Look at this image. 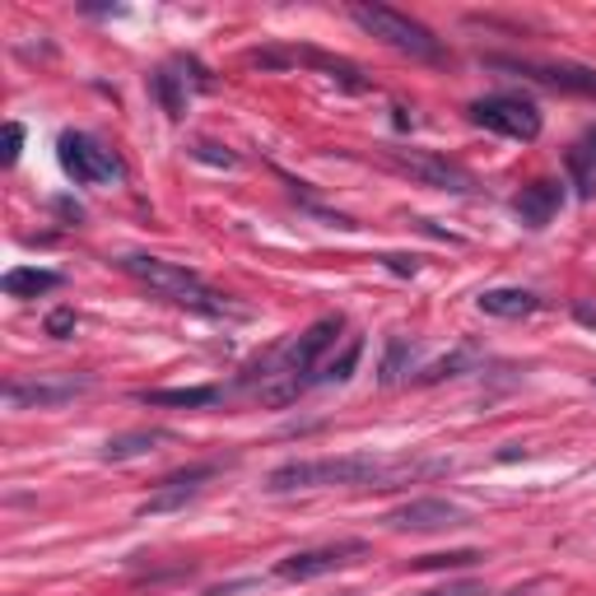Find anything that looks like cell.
<instances>
[{
    "label": "cell",
    "instance_id": "6da1fadb",
    "mask_svg": "<svg viewBox=\"0 0 596 596\" xmlns=\"http://www.w3.org/2000/svg\"><path fill=\"white\" fill-rule=\"evenodd\" d=\"M448 471V461H410L382 452H350V457H303L284 461L266 476V495H294V489H397Z\"/></svg>",
    "mask_w": 596,
    "mask_h": 596
},
{
    "label": "cell",
    "instance_id": "7a4b0ae2",
    "mask_svg": "<svg viewBox=\"0 0 596 596\" xmlns=\"http://www.w3.org/2000/svg\"><path fill=\"white\" fill-rule=\"evenodd\" d=\"M126 275H131L136 284H145V290H154L159 299L187 307V313H201V317H238L243 307H233L224 294H215L211 284H205L192 266H177V262H164V256H145V252H131L117 262Z\"/></svg>",
    "mask_w": 596,
    "mask_h": 596
},
{
    "label": "cell",
    "instance_id": "3957f363",
    "mask_svg": "<svg viewBox=\"0 0 596 596\" xmlns=\"http://www.w3.org/2000/svg\"><path fill=\"white\" fill-rule=\"evenodd\" d=\"M350 19L364 33H373L378 42H387L392 51H401V57H410V61H433V66L448 61V51L433 38V29H424L420 19H410L392 6H350Z\"/></svg>",
    "mask_w": 596,
    "mask_h": 596
},
{
    "label": "cell",
    "instance_id": "277c9868",
    "mask_svg": "<svg viewBox=\"0 0 596 596\" xmlns=\"http://www.w3.org/2000/svg\"><path fill=\"white\" fill-rule=\"evenodd\" d=\"M480 66L517 75V80H531L540 89L555 94H574V98H596V70L578 61H536V57H480Z\"/></svg>",
    "mask_w": 596,
    "mask_h": 596
},
{
    "label": "cell",
    "instance_id": "5b68a950",
    "mask_svg": "<svg viewBox=\"0 0 596 596\" xmlns=\"http://www.w3.org/2000/svg\"><path fill=\"white\" fill-rule=\"evenodd\" d=\"M57 159H61V168H66V177L75 187H108V183H121L126 177L117 154L102 140H94L89 131H61L57 136Z\"/></svg>",
    "mask_w": 596,
    "mask_h": 596
},
{
    "label": "cell",
    "instance_id": "8992f818",
    "mask_svg": "<svg viewBox=\"0 0 596 596\" xmlns=\"http://www.w3.org/2000/svg\"><path fill=\"white\" fill-rule=\"evenodd\" d=\"M373 555L369 540L359 536H345V540H326V546H313V550H294L275 564V578L280 583H313V578H326V574H341V568H354Z\"/></svg>",
    "mask_w": 596,
    "mask_h": 596
},
{
    "label": "cell",
    "instance_id": "52a82bcc",
    "mask_svg": "<svg viewBox=\"0 0 596 596\" xmlns=\"http://www.w3.org/2000/svg\"><path fill=\"white\" fill-rule=\"evenodd\" d=\"M85 392H94V373H33V378H10L0 387L10 410H57Z\"/></svg>",
    "mask_w": 596,
    "mask_h": 596
},
{
    "label": "cell",
    "instance_id": "ba28073f",
    "mask_svg": "<svg viewBox=\"0 0 596 596\" xmlns=\"http://www.w3.org/2000/svg\"><path fill=\"white\" fill-rule=\"evenodd\" d=\"M387 164L397 173H406L410 183L433 187V192H448V196H471L476 192V173L461 168L448 154H433V149H387Z\"/></svg>",
    "mask_w": 596,
    "mask_h": 596
},
{
    "label": "cell",
    "instance_id": "9c48e42d",
    "mask_svg": "<svg viewBox=\"0 0 596 596\" xmlns=\"http://www.w3.org/2000/svg\"><path fill=\"white\" fill-rule=\"evenodd\" d=\"M247 66H256V70H290V66H307V70H322L326 80L345 85L350 94H364V89H369V80L359 75V66H354V61L331 57V51H317V47H256V51H247Z\"/></svg>",
    "mask_w": 596,
    "mask_h": 596
},
{
    "label": "cell",
    "instance_id": "30bf717a",
    "mask_svg": "<svg viewBox=\"0 0 596 596\" xmlns=\"http://www.w3.org/2000/svg\"><path fill=\"white\" fill-rule=\"evenodd\" d=\"M476 126L495 136H508V140H536L540 136V108L531 98H517V94H489V98H476L471 108H466Z\"/></svg>",
    "mask_w": 596,
    "mask_h": 596
},
{
    "label": "cell",
    "instance_id": "8fae6325",
    "mask_svg": "<svg viewBox=\"0 0 596 596\" xmlns=\"http://www.w3.org/2000/svg\"><path fill=\"white\" fill-rule=\"evenodd\" d=\"M215 476H219V461H192V466H183V471H168L159 485H154V495L140 504V517L187 508L192 499L205 495V485H211Z\"/></svg>",
    "mask_w": 596,
    "mask_h": 596
},
{
    "label": "cell",
    "instance_id": "7c38bea8",
    "mask_svg": "<svg viewBox=\"0 0 596 596\" xmlns=\"http://www.w3.org/2000/svg\"><path fill=\"white\" fill-rule=\"evenodd\" d=\"M466 522H471V512L457 508L452 499H410V504L387 512V527H392V531H414V536L466 527Z\"/></svg>",
    "mask_w": 596,
    "mask_h": 596
},
{
    "label": "cell",
    "instance_id": "4fadbf2b",
    "mask_svg": "<svg viewBox=\"0 0 596 596\" xmlns=\"http://www.w3.org/2000/svg\"><path fill=\"white\" fill-rule=\"evenodd\" d=\"M559 205H564V187L550 183V177H536V183H527L522 192L512 196V211L527 228H546L559 215Z\"/></svg>",
    "mask_w": 596,
    "mask_h": 596
},
{
    "label": "cell",
    "instance_id": "5bb4252c",
    "mask_svg": "<svg viewBox=\"0 0 596 596\" xmlns=\"http://www.w3.org/2000/svg\"><path fill=\"white\" fill-rule=\"evenodd\" d=\"M476 307L485 317H504V322H522L531 313H540V299L531 290H522V284H499V290H485L476 299Z\"/></svg>",
    "mask_w": 596,
    "mask_h": 596
},
{
    "label": "cell",
    "instance_id": "9a60e30c",
    "mask_svg": "<svg viewBox=\"0 0 596 596\" xmlns=\"http://www.w3.org/2000/svg\"><path fill=\"white\" fill-rule=\"evenodd\" d=\"M0 290L10 299H42L51 290H61V271H47V266H14L0 275Z\"/></svg>",
    "mask_w": 596,
    "mask_h": 596
},
{
    "label": "cell",
    "instance_id": "2e32d148",
    "mask_svg": "<svg viewBox=\"0 0 596 596\" xmlns=\"http://www.w3.org/2000/svg\"><path fill=\"white\" fill-rule=\"evenodd\" d=\"M140 406H177V410H205L224 401V387H159V392H136Z\"/></svg>",
    "mask_w": 596,
    "mask_h": 596
},
{
    "label": "cell",
    "instance_id": "e0dca14e",
    "mask_svg": "<svg viewBox=\"0 0 596 596\" xmlns=\"http://www.w3.org/2000/svg\"><path fill=\"white\" fill-rule=\"evenodd\" d=\"M164 443H173V429H131V433L108 438L102 461H131V457H145V452L164 448Z\"/></svg>",
    "mask_w": 596,
    "mask_h": 596
},
{
    "label": "cell",
    "instance_id": "ac0fdd59",
    "mask_svg": "<svg viewBox=\"0 0 596 596\" xmlns=\"http://www.w3.org/2000/svg\"><path fill=\"white\" fill-rule=\"evenodd\" d=\"M480 359H485V354H480V350H476L471 341H466V345H457V350H452L448 359H438V364H429V369L420 373V382H424V387H433V382H448V378H461V373H471V369L480 364Z\"/></svg>",
    "mask_w": 596,
    "mask_h": 596
},
{
    "label": "cell",
    "instance_id": "d6986e66",
    "mask_svg": "<svg viewBox=\"0 0 596 596\" xmlns=\"http://www.w3.org/2000/svg\"><path fill=\"white\" fill-rule=\"evenodd\" d=\"M149 94L159 98V108H164L173 121H183V113H187L183 75H173V70H154V75H149Z\"/></svg>",
    "mask_w": 596,
    "mask_h": 596
},
{
    "label": "cell",
    "instance_id": "ffe728a7",
    "mask_svg": "<svg viewBox=\"0 0 596 596\" xmlns=\"http://www.w3.org/2000/svg\"><path fill=\"white\" fill-rule=\"evenodd\" d=\"M414 364V345L406 341V335H387V354H382V364H378V382L382 387H397Z\"/></svg>",
    "mask_w": 596,
    "mask_h": 596
},
{
    "label": "cell",
    "instance_id": "44dd1931",
    "mask_svg": "<svg viewBox=\"0 0 596 596\" xmlns=\"http://www.w3.org/2000/svg\"><path fill=\"white\" fill-rule=\"evenodd\" d=\"M564 164H568V177H574L578 196H587V201H592V196H596V154L578 140L574 149H568V159H564Z\"/></svg>",
    "mask_w": 596,
    "mask_h": 596
},
{
    "label": "cell",
    "instance_id": "7402d4cb",
    "mask_svg": "<svg viewBox=\"0 0 596 596\" xmlns=\"http://www.w3.org/2000/svg\"><path fill=\"white\" fill-rule=\"evenodd\" d=\"M359 359H364V335H350V345L331 359V364H322L317 382H350L354 369H359Z\"/></svg>",
    "mask_w": 596,
    "mask_h": 596
},
{
    "label": "cell",
    "instance_id": "603a6c76",
    "mask_svg": "<svg viewBox=\"0 0 596 596\" xmlns=\"http://www.w3.org/2000/svg\"><path fill=\"white\" fill-rule=\"evenodd\" d=\"M485 559V550H448V555H420L410 559L414 574H429V568H476Z\"/></svg>",
    "mask_w": 596,
    "mask_h": 596
},
{
    "label": "cell",
    "instance_id": "cb8c5ba5",
    "mask_svg": "<svg viewBox=\"0 0 596 596\" xmlns=\"http://www.w3.org/2000/svg\"><path fill=\"white\" fill-rule=\"evenodd\" d=\"M196 159L201 164H215V168H233V164H238V154H228L224 145H215V140H196Z\"/></svg>",
    "mask_w": 596,
    "mask_h": 596
},
{
    "label": "cell",
    "instance_id": "d4e9b609",
    "mask_svg": "<svg viewBox=\"0 0 596 596\" xmlns=\"http://www.w3.org/2000/svg\"><path fill=\"white\" fill-rule=\"evenodd\" d=\"M75 326H80V317H75V307H57V313H47V335H57V341L75 335Z\"/></svg>",
    "mask_w": 596,
    "mask_h": 596
},
{
    "label": "cell",
    "instance_id": "484cf974",
    "mask_svg": "<svg viewBox=\"0 0 596 596\" xmlns=\"http://www.w3.org/2000/svg\"><path fill=\"white\" fill-rule=\"evenodd\" d=\"M19 149H23V126L19 121H6V149H0V164L14 168L19 164Z\"/></svg>",
    "mask_w": 596,
    "mask_h": 596
},
{
    "label": "cell",
    "instance_id": "4316f807",
    "mask_svg": "<svg viewBox=\"0 0 596 596\" xmlns=\"http://www.w3.org/2000/svg\"><path fill=\"white\" fill-rule=\"evenodd\" d=\"M382 266H387V271H397V275H414V271H420V256H401V252H387V256H382Z\"/></svg>",
    "mask_w": 596,
    "mask_h": 596
},
{
    "label": "cell",
    "instance_id": "83f0119b",
    "mask_svg": "<svg viewBox=\"0 0 596 596\" xmlns=\"http://www.w3.org/2000/svg\"><path fill=\"white\" fill-rule=\"evenodd\" d=\"M420 596H485L480 583H448V587H433V592H420Z\"/></svg>",
    "mask_w": 596,
    "mask_h": 596
},
{
    "label": "cell",
    "instance_id": "f1b7e54d",
    "mask_svg": "<svg viewBox=\"0 0 596 596\" xmlns=\"http://www.w3.org/2000/svg\"><path fill=\"white\" fill-rule=\"evenodd\" d=\"M578 322H587V326H596V313H592V307H578Z\"/></svg>",
    "mask_w": 596,
    "mask_h": 596
},
{
    "label": "cell",
    "instance_id": "f546056e",
    "mask_svg": "<svg viewBox=\"0 0 596 596\" xmlns=\"http://www.w3.org/2000/svg\"><path fill=\"white\" fill-rule=\"evenodd\" d=\"M583 145H587V149H592V154H596V126H592V131H587V136H583Z\"/></svg>",
    "mask_w": 596,
    "mask_h": 596
},
{
    "label": "cell",
    "instance_id": "4dcf8cb0",
    "mask_svg": "<svg viewBox=\"0 0 596 596\" xmlns=\"http://www.w3.org/2000/svg\"><path fill=\"white\" fill-rule=\"evenodd\" d=\"M341 596H359V592H341Z\"/></svg>",
    "mask_w": 596,
    "mask_h": 596
},
{
    "label": "cell",
    "instance_id": "1f68e13d",
    "mask_svg": "<svg viewBox=\"0 0 596 596\" xmlns=\"http://www.w3.org/2000/svg\"><path fill=\"white\" fill-rule=\"evenodd\" d=\"M592 387H596V378H592Z\"/></svg>",
    "mask_w": 596,
    "mask_h": 596
}]
</instances>
